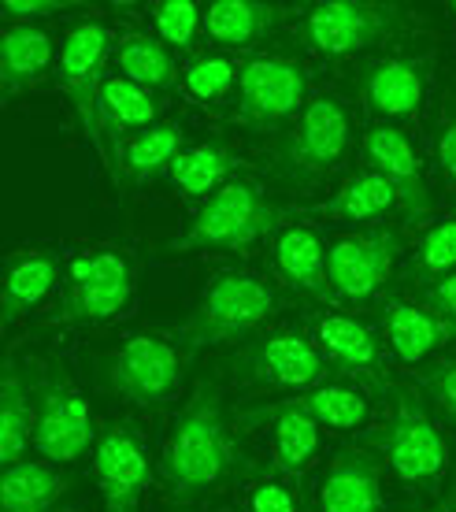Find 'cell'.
Segmentation results:
<instances>
[{
	"label": "cell",
	"instance_id": "3957f363",
	"mask_svg": "<svg viewBox=\"0 0 456 512\" xmlns=\"http://www.w3.org/2000/svg\"><path fill=\"white\" fill-rule=\"evenodd\" d=\"M279 308V294L275 286L256 275V271H223L204 286V294L197 297V305L190 308V316L182 323V349L197 353L208 346H227L238 342L245 334H253L256 327H264Z\"/></svg>",
	"mask_w": 456,
	"mask_h": 512
},
{
	"label": "cell",
	"instance_id": "9a60e30c",
	"mask_svg": "<svg viewBox=\"0 0 456 512\" xmlns=\"http://www.w3.org/2000/svg\"><path fill=\"white\" fill-rule=\"evenodd\" d=\"M93 475L104 512H138L149 487V453L130 423H112L93 446Z\"/></svg>",
	"mask_w": 456,
	"mask_h": 512
},
{
	"label": "cell",
	"instance_id": "d590c367",
	"mask_svg": "<svg viewBox=\"0 0 456 512\" xmlns=\"http://www.w3.org/2000/svg\"><path fill=\"white\" fill-rule=\"evenodd\" d=\"M419 383H423L427 397L434 401V409L442 412L445 420L456 427V357L438 360V364H431V368H423Z\"/></svg>",
	"mask_w": 456,
	"mask_h": 512
},
{
	"label": "cell",
	"instance_id": "60d3db41",
	"mask_svg": "<svg viewBox=\"0 0 456 512\" xmlns=\"http://www.w3.org/2000/svg\"><path fill=\"white\" fill-rule=\"evenodd\" d=\"M434 512H456V490H453V494H449V498H445Z\"/></svg>",
	"mask_w": 456,
	"mask_h": 512
},
{
	"label": "cell",
	"instance_id": "603a6c76",
	"mask_svg": "<svg viewBox=\"0 0 456 512\" xmlns=\"http://www.w3.org/2000/svg\"><path fill=\"white\" fill-rule=\"evenodd\" d=\"M156 101H152L149 90H141L138 82H130L123 75H108L104 78V93H101V123H104V138H108V153H112V179L119 182V138L130 134V130H149L156 127Z\"/></svg>",
	"mask_w": 456,
	"mask_h": 512
},
{
	"label": "cell",
	"instance_id": "7a4b0ae2",
	"mask_svg": "<svg viewBox=\"0 0 456 512\" xmlns=\"http://www.w3.org/2000/svg\"><path fill=\"white\" fill-rule=\"evenodd\" d=\"M379 461L408 490H431L449 468V438L434 420L431 401L416 386H393L386 423L371 435Z\"/></svg>",
	"mask_w": 456,
	"mask_h": 512
},
{
	"label": "cell",
	"instance_id": "b9f144b4",
	"mask_svg": "<svg viewBox=\"0 0 456 512\" xmlns=\"http://www.w3.org/2000/svg\"><path fill=\"white\" fill-rule=\"evenodd\" d=\"M449 12H453V15H456V4H449Z\"/></svg>",
	"mask_w": 456,
	"mask_h": 512
},
{
	"label": "cell",
	"instance_id": "e0dca14e",
	"mask_svg": "<svg viewBox=\"0 0 456 512\" xmlns=\"http://www.w3.org/2000/svg\"><path fill=\"white\" fill-rule=\"evenodd\" d=\"M312 342L327 357L330 368L345 372V379H356L360 386L386 383V357H382V338L368 323L345 312H319L312 320Z\"/></svg>",
	"mask_w": 456,
	"mask_h": 512
},
{
	"label": "cell",
	"instance_id": "e575fe53",
	"mask_svg": "<svg viewBox=\"0 0 456 512\" xmlns=\"http://www.w3.org/2000/svg\"><path fill=\"white\" fill-rule=\"evenodd\" d=\"M427 275V279H445L456 271V216H445L427 227V234L419 238L416 264L412 275Z\"/></svg>",
	"mask_w": 456,
	"mask_h": 512
},
{
	"label": "cell",
	"instance_id": "8992f818",
	"mask_svg": "<svg viewBox=\"0 0 456 512\" xmlns=\"http://www.w3.org/2000/svg\"><path fill=\"white\" fill-rule=\"evenodd\" d=\"M408 30V12L401 4L375 0H330L301 15V41L323 60H345L375 45L397 41Z\"/></svg>",
	"mask_w": 456,
	"mask_h": 512
},
{
	"label": "cell",
	"instance_id": "836d02e7",
	"mask_svg": "<svg viewBox=\"0 0 456 512\" xmlns=\"http://www.w3.org/2000/svg\"><path fill=\"white\" fill-rule=\"evenodd\" d=\"M149 12L156 38L175 52H190L197 34L204 30V8H197L193 0H164V4H152Z\"/></svg>",
	"mask_w": 456,
	"mask_h": 512
},
{
	"label": "cell",
	"instance_id": "277c9868",
	"mask_svg": "<svg viewBox=\"0 0 456 512\" xmlns=\"http://www.w3.org/2000/svg\"><path fill=\"white\" fill-rule=\"evenodd\" d=\"M353 112L342 97L319 93L304 104V112L282 130L275 145V175L286 186H316L330 179L353 149Z\"/></svg>",
	"mask_w": 456,
	"mask_h": 512
},
{
	"label": "cell",
	"instance_id": "ac0fdd59",
	"mask_svg": "<svg viewBox=\"0 0 456 512\" xmlns=\"http://www.w3.org/2000/svg\"><path fill=\"white\" fill-rule=\"evenodd\" d=\"M316 512H382V461L368 449H342L319 472Z\"/></svg>",
	"mask_w": 456,
	"mask_h": 512
},
{
	"label": "cell",
	"instance_id": "4fadbf2b",
	"mask_svg": "<svg viewBox=\"0 0 456 512\" xmlns=\"http://www.w3.org/2000/svg\"><path fill=\"white\" fill-rule=\"evenodd\" d=\"M34 446H38V453L49 464H71L89 446H97L93 412H89L86 397L60 368H49L38 386Z\"/></svg>",
	"mask_w": 456,
	"mask_h": 512
},
{
	"label": "cell",
	"instance_id": "7c38bea8",
	"mask_svg": "<svg viewBox=\"0 0 456 512\" xmlns=\"http://www.w3.org/2000/svg\"><path fill=\"white\" fill-rule=\"evenodd\" d=\"M405 238L397 227H371L360 234H345L327 245L330 294L345 301H371L390 282Z\"/></svg>",
	"mask_w": 456,
	"mask_h": 512
},
{
	"label": "cell",
	"instance_id": "7402d4cb",
	"mask_svg": "<svg viewBox=\"0 0 456 512\" xmlns=\"http://www.w3.org/2000/svg\"><path fill=\"white\" fill-rule=\"evenodd\" d=\"M282 8L256 0H216L204 8V34L223 52H245L275 30Z\"/></svg>",
	"mask_w": 456,
	"mask_h": 512
},
{
	"label": "cell",
	"instance_id": "d6a6232c",
	"mask_svg": "<svg viewBox=\"0 0 456 512\" xmlns=\"http://www.w3.org/2000/svg\"><path fill=\"white\" fill-rule=\"evenodd\" d=\"M238 75H241V67L234 64L230 56H223V52H204V56H197V60L186 67L182 90L197 104H219L234 97Z\"/></svg>",
	"mask_w": 456,
	"mask_h": 512
},
{
	"label": "cell",
	"instance_id": "30bf717a",
	"mask_svg": "<svg viewBox=\"0 0 456 512\" xmlns=\"http://www.w3.org/2000/svg\"><path fill=\"white\" fill-rule=\"evenodd\" d=\"M112 52V34L104 23H78L64 38L60 49V86H64L67 101L75 108L78 127L97 149L108 171H112V153H108V138H104L101 123V93H104V60Z\"/></svg>",
	"mask_w": 456,
	"mask_h": 512
},
{
	"label": "cell",
	"instance_id": "f35d334b",
	"mask_svg": "<svg viewBox=\"0 0 456 512\" xmlns=\"http://www.w3.org/2000/svg\"><path fill=\"white\" fill-rule=\"evenodd\" d=\"M71 4L64 0H8L4 4V19L8 23H34V19H49L56 12H67Z\"/></svg>",
	"mask_w": 456,
	"mask_h": 512
},
{
	"label": "cell",
	"instance_id": "9c48e42d",
	"mask_svg": "<svg viewBox=\"0 0 456 512\" xmlns=\"http://www.w3.org/2000/svg\"><path fill=\"white\" fill-rule=\"evenodd\" d=\"M308 104V67L290 56H253L241 64L234 123L249 130L293 123Z\"/></svg>",
	"mask_w": 456,
	"mask_h": 512
},
{
	"label": "cell",
	"instance_id": "d6986e66",
	"mask_svg": "<svg viewBox=\"0 0 456 512\" xmlns=\"http://www.w3.org/2000/svg\"><path fill=\"white\" fill-rule=\"evenodd\" d=\"M379 327L393 360L408 368L431 360L442 346L456 342V323L416 301H386L379 312Z\"/></svg>",
	"mask_w": 456,
	"mask_h": 512
},
{
	"label": "cell",
	"instance_id": "484cf974",
	"mask_svg": "<svg viewBox=\"0 0 456 512\" xmlns=\"http://www.w3.org/2000/svg\"><path fill=\"white\" fill-rule=\"evenodd\" d=\"M34 423H38V409L30 405V383L23 372L8 364V372L0 379V464L26 461V449L34 442Z\"/></svg>",
	"mask_w": 456,
	"mask_h": 512
},
{
	"label": "cell",
	"instance_id": "2e32d148",
	"mask_svg": "<svg viewBox=\"0 0 456 512\" xmlns=\"http://www.w3.org/2000/svg\"><path fill=\"white\" fill-rule=\"evenodd\" d=\"M364 160L371 171H379L382 179L397 190L401 212L408 223H427L431 219V190L423 179V160H419L416 141L408 138L401 127L379 123L364 134Z\"/></svg>",
	"mask_w": 456,
	"mask_h": 512
},
{
	"label": "cell",
	"instance_id": "5bb4252c",
	"mask_svg": "<svg viewBox=\"0 0 456 512\" xmlns=\"http://www.w3.org/2000/svg\"><path fill=\"white\" fill-rule=\"evenodd\" d=\"M245 383L279 386V390H312L327 383L330 364L312 338L297 331H267L238 357Z\"/></svg>",
	"mask_w": 456,
	"mask_h": 512
},
{
	"label": "cell",
	"instance_id": "4316f807",
	"mask_svg": "<svg viewBox=\"0 0 456 512\" xmlns=\"http://www.w3.org/2000/svg\"><path fill=\"white\" fill-rule=\"evenodd\" d=\"M67 479L49 461H19L0 475V512H49Z\"/></svg>",
	"mask_w": 456,
	"mask_h": 512
},
{
	"label": "cell",
	"instance_id": "f1b7e54d",
	"mask_svg": "<svg viewBox=\"0 0 456 512\" xmlns=\"http://www.w3.org/2000/svg\"><path fill=\"white\" fill-rule=\"evenodd\" d=\"M297 405L319 427H330V431H356V427L368 423V412H371L368 390L356 383V379H327V383L312 386Z\"/></svg>",
	"mask_w": 456,
	"mask_h": 512
},
{
	"label": "cell",
	"instance_id": "ab89813d",
	"mask_svg": "<svg viewBox=\"0 0 456 512\" xmlns=\"http://www.w3.org/2000/svg\"><path fill=\"white\" fill-rule=\"evenodd\" d=\"M427 301H431L434 312H442L445 320L456 323V271L434 282L431 290H427Z\"/></svg>",
	"mask_w": 456,
	"mask_h": 512
},
{
	"label": "cell",
	"instance_id": "5b68a950",
	"mask_svg": "<svg viewBox=\"0 0 456 512\" xmlns=\"http://www.w3.org/2000/svg\"><path fill=\"white\" fill-rule=\"evenodd\" d=\"M279 227V208L249 179H230L190 219L186 234L175 242L178 253H234L249 249Z\"/></svg>",
	"mask_w": 456,
	"mask_h": 512
},
{
	"label": "cell",
	"instance_id": "44dd1931",
	"mask_svg": "<svg viewBox=\"0 0 456 512\" xmlns=\"http://www.w3.org/2000/svg\"><path fill=\"white\" fill-rule=\"evenodd\" d=\"M271 256H275V271L279 279L308 297H327L330 279H327V245L312 227H282L271 242Z\"/></svg>",
	"mask_w": 456,
	"mask_h": 512
},
{
	"label": "cell",
	"instance_id": "d4e9b609",
	"mask_svg": "<svg viewBox=\"0 0 456 512\" xmlns=\"http://www.w3.org/2000/svg\"><path fill=\"white\" fill-rule=\"evenodd\" d=\"M401 201H397V190L382 179L379 171H360L353 179H345L330 201L316 208L323 219H345V223H375V219H386L390 212H397Z\"/></svg>",
	"mask_w": 456,
	"mask_h": 512
},
{
	"label": "cell",
	"instance_id": "6da1fadb",
	"mask_svg": "<svg viewBox=\"0 0 456 512\" xmlns=\"http://www.w3.org/2000/svg\"><path fill=\"white\" fill-rule=\"evenodd\" d=\"M234 457H238V446L223 416V394L216 383H201L190 405L178 412L164 442L160 464H164L167 494L175 501L204 498L230 475Z\"/></svg>",
	"mask_w": 456,
	"mask_h": 512
},
{
	"label": "cell",
	"instance_id": "74e56055",
	"mask_svg": "<svg viewBox=\"0 0 456 512\" xmlns=\"http://www.w3.org/2000/svg\"><path fill=\"white\" fill-rule=\"evenodd\" d=\"M245 509L249 512H301V501L293 494L290 483L282 479H260L245 494Z\"/></svg>",
	"mask_w": 456,
	"mask_h": 512
},
{
	"label": "cell",
	"instance_id": "8fae6325",
	"mask_svg": "<svg viewBox=\"0 0 456 512\" xmlns=\"http://www.w3.org/2000/svg\"><path fill=\"white\" fill-rule=\"evenodd\" d=\"M434 75V52H390L379 60H368L356 75L360 101L371 116L382 123H412L423 112L427 90Z\"/></svg>",
	"mask_w": 456,
	"mask_h": 512
},
{
	"label": "cell",
	"instance_id": "1f68e13d",
	"mask_svg": "<svg viewBox=\"0 0 456 512\" xmlns=\"http://www.w3.org/2000/svg\"><path fill=\"white\" fill-rule=\"evenodd\" d=\"M186 149V127L182 123H156V127L130 134L119 149V167L134 182H145L160 171H171L178 156Z\"/></svg>",
	"mask_w": 456,
	"mask_h": 512
},
{
	"label": "cell",
	"instance_id": "83f0119b",
	"mask_svg": "<svg viewBox=\"0 0 456 512\" xmlns=\"http://www.w3.org/2000/svg\"><path fill=\"white\" fill-rule=\"evenodd\" d=\"M56 282H60V260L52 253H26L12 260L4 279V312H0L4 327H12L30 308H38L56 290Z\"/></svg>",
	"mask_w": 456,
	"mask_h": 512
},
{
	"label": "cell",
	"instance_id": "ba28073f",
	"mask_svg": "<svg viewBox=\"0 0 456 512\" xmlns=\"http://www.w3.org/2000/svg\"><path fill=\"white\" fill-rule=\"evenodd\" d=\"M186 360H190V353L175 346L167 334L145 331L130 334L127 342L115 349L104 364V375L123 401L149 409V405H164L178 394L182 375H186Z\"/></svg>",
	"mask_w": 456,
	"mask_h": 512
},
{
	"label": "cell",
	"instance_id": "52a82bcc",
	"mask_svg": "<svg viewBox=\"0 0 456 512\" xmlns=\"http://www.w3.org/2000/svg\"><path fill=\"white\" fill-rule=\"evenodd\" d=\"M134 297V264L112 245L78 253L67 264V294L49 323H104L119 316Z\"/></svg>",
	"mask_w": 456,
	"mask_h": 512
},
{
	"label": "cell",
	"instance_id": "4dcf8cb0",
	"mask_svg": "<svg viewBox=\"0 0 456 512\" xmlns=\"http://www.w3.org/2000/svg\"><path fill=\"white\" fill-rule=\"evenodd\" d=\"M115 75L138 82L141 90H171L178 78L175 56L152 34H127L115 41Z\"/></svg>",
	"mask_w": 456,
	"mask_h": 512
},
{
	"label": "cell",
	"instance_id": "ffe728a7",
	"mask_svg": "<svg viewBox=\"0 0 456 512\" xmlns=\"http://www.w3.org/2000/svg\"><path fill=\"white\" fill-rule=\"evenodd\" d=\"M56 60L52 34L34 23H8L0 34V90L4 97L38 86Z\"/></svg>",
	"mask_w": 456,
	"mask_h": 512
},
{
	"label": "cell",
	"instance_id": "cb8c5ba5",
	"mask_svg": "<svg viewBox=\"0 0 456 512\" xmlns=\"http://www.w3.org/2000/svg\"><path fill=\"white\" fill-rule=\"evenodd\" d=\"M271 416V446H275V464L282 475H304L323 453V427H319L297 401L275 405Z\"/></svg>",
	"mask_w": 456,
	"mask_h": 512
},
{
	"label": "cell",
	"instance_id": "8d00e7d4",
	"mask_svg": "<svg viewBox=\"0 0 456 512\" xmlns=\"http://www.w3.org/2000/svg\"><path fill=\"white\" fill-rule=\"evenodd\" d=\"M434 160L449 186H456V97L442 104L438 112V127H434Z\"/></svg>",
	"mask_w": 456,
	"mask_h": 512
},
{
	"label": "cell",
	"instance_id": "f546056e",
	"mask_svg": "<svg viewBox=\"0 0 456 512\" xmlns=\"http://www.w3.org/2000/svg\"><path fill=\"white\" fill-rule=\"evenodd\" d=\"M238 167L234 153H230L223 141H201V145H190L182 149L175 164H171V182L178 186L182 197H212L216 190H223L230 182V171Z\"/></svg>",
	"mask_w": 456,
	"mask_h": 512
}]
</instances>
